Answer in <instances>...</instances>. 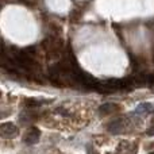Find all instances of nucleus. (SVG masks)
Segmentation results:
<instances>
[{
  "label": "nucleus",
  "instance_id": "6e6552de",
  "mask_svg": "<svg viewBox=\"0 0 154 154\" xmlns=\"http://www.w3.org/2000/svg\"><path fill=\"white\" fill-rule=\"evenodd\" d=\"M147 135H150V137L154 135V126H153V127H150L149 130H147Z\"/></svg>",
  "mask_w": 154,
  "mask_h": 154
},
{
  "label": "nucleus",
  "instance_id": "1a4fd4ad",
  "mask_svg": "<svg viewBox=\"0 0 154 154\" xmlns=\"http://www.w3.org/2000/svg\"><path fill=\"white\" fill-rule=\"evenodd\" d=\"M149 154H154V152H153V153H149Z\"/></svg>",
  "mask_w": 154,
  "mask_h": 154
},
{
  "label": "nucleus",
  "instance_id": "f257e3e1",
  "mask_svg": "<svg viewBox=\"0 0 154 154\" xmlns=\"http://www.w3.org/2000/svg\"><path fill=\"white\" fill-rule=\"evenodd\" d=\"M0 134H2L3 138H15L19 134V128L14 123L7 122L0 126Z\"/></svg>",
  "mask_w": 154,
  "mask_h": 154
},
{
  "label": "nucleus",
  "instance_id": "39448f33",
  "mask_svg": "<svg viewBox=\"0 0 154 154\" xmlns=\"http://www.w3.org/2000/svg\"><path fill=\"white\" fill-rule=\"evenodd\" d=\"M153 111V106L150 103H141L138 107H137L135 112L134 114H138V115H145V114H149V112Z\"/></svg>",
  "mask_w": 154,
  "mask_h": 154
},
{
  "label": "nucleus",
  "instance_id": "0eeeda50",
  "mask_svg": "<svg viewBox=\"0 0 154 154\" xmlns=\"http://www.w3.org/2000/svg\"><path fill=\"white\" fill-rule=\"evenodd\" d=\"M56 111H57V112H61V115H64V116H69V112H68L66 109H64L62 107H58Z\"/></svg>",
  "mask_w": 154,
  "mask_h": 154
},
{
  "label": "nucleus",
  "instance_id": "f03ea898",
  "mask_svg": "<svg viewBox=\"0 0 154 154\" xmlns=\"http://www.w3.org/2000/svg\"><path fill=\"white\" fill-rule=\"evenodd\" d=\"M39 138H41V131H39V128H37V127H30L29 130H27V133L24 134L23 141L26 142L27 145H35L38 141H39Z\"/></svg>",
  "mask_w": 154,
  "mask_h": 154
},
{
  "label": "nucleus",
  "instance_id": "423d86ee",
  "mask_svg": "<svg viewBox=\"0 0 154 154\" xmlns=\"http://www.w3.org/2000/svg\"><path fill=\"white\" fill-rule=\"evenodd\" d=\"M24 101V106L26 107H39L41 104V100H38V99H32V97H26L23 99Z\"/></svg>",
  "mask_w": 154,
  "mask_h": 154
},
{
  "label": "nucleus",
  "instance_id": "7ed1b4c3",
  "mask_svg": "<svg viewBox=\"0 0 154 154\" xmlns=\"http://www.w3.org/2000/svg\"><path fill=\"white\" fill-rule=\"evenodd\" d=\"M116 111H120V106H118V104H115V103H104L103 106H100V108H99V112H100L101 115L114 114V112H116Z\"/></svg>",
  "mask_w": 154,
  "mask_h": 154
},
{
  "label": "nucleus",
  "instance_id": "20e7f679",
  "mask_svg": "<svg viewBox=\"0 0 154 154\" xmlns=\"http://www.w3.org/2000/svg\"><path fill=\"white\" fill-rule=\"evenodd\" d=\"M108 131L111 134H119L120 131L123 130V120L122 119H116V120H112L111 123L108 125Z\"/></svg>",
  "mask_w": 154,
  "mask_h": 154
}]
</instances>
